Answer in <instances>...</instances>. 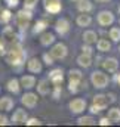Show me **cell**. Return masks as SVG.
Returning <instances> with one entry per match:
<instances>
[{
	"instance_id": "1",
	"label": "cell",
	"mask_w": 120,
	"mask_h": 127,
	"mask_svg": "<svg viewBox=\"0 0 120 127\" xmlns=\"http://www.w3.org/2000/svg\"><path fill=\"white\" fill-rule=\"evenodd\" d=\"M25 50L19 40H13L7 43V53H6V62L12 65L16 71H21V68L25 64Z\"/></svg>"
},
{
	"instance_id": "2",
	"label": "cell",
	"mask_w": 120,
	"mask_h": 127,
	"mask_svg": "<svg viewBox=\"0 0 120 127\" xmlns=\"http://www.w3.org/2000/svg\"><path fill=\"white\" fill-rule=\"evenodd\" d=\"M31 19H33V10L30 9H21L16 12L15 15V22H16V27L21 32L27 31V28L31 25Z\"/></svg>"
},
{
	"instance_id": "3",
	"label": "cell",
	"mask_w": 120,
	"mask_h": 127,
	"mask_svg": "<svg viewBox=\"0 0 120 127\" xmlns=\"http://www.w3.org/2000/svg\"><path fill=\"white\" fill-rule=\"evenodd\" d=\"M90 83L95 89H105L110 83V77L104 72V71H99V69H95L92 74H90Z\"/></svg>"
},
{
	"instance_id": "4",
	"label": "cell",
	"mask_w": 120,
	"mask_h": 127,
	"mask_svg": "<svg viewBox=\"0 0 120 127\" xmlns=\"http://www.w3.org/2000/svg\"><path fill=\"white\" fill-rule=\"evenodd\" d=\"M86 108H88V103L82 97H76V99L68 102V109H70V112L73 115H80L82 112H85Z\"/></svg>"
},
{
	"instance_id": "5",
	"label": "cell",
	"mask_w": 120,
	"mask_h": 127,
	"mask_svg": "<svg viewBox=\"0 0 120 127\" xmlns=\"http://www.w3.org/2000/svg\"><path fill=\"white\" fill-rule=\"evenodd\" d=\"M49 53L54 56L55 61H60V59L67 58V55H68V47H67L64 43H54V44H52V49L49 50Z\"/></svg>"
},
{
	"instance_id": "6",
	"label": "cell",
	"mask_w": 120,
	"mask_h": 127,
	"mask_svg": "<svg viewBox=\"0 0 120 127\" xmlns=\"http://www.w3.org/2000/svg\"><path fill=\"white\" fill-rule=\"evenodd\" d=\"M114 21H116V16H114V13L110 12V10H101V12L96 15V22H98V25H101V27H108V25H111Z\"/></svg>"
},
{
	"instance_id": "7",
	"label": "cell",
	"mask_w": 120,
	"mask_h": 127,
	"mask_svg": "<svg viewBox=\"0 0 120 127\" xmlns=\"http://www.w3.org/2000/svg\"><path fill=\"white\" fill-rule=\"evenodd\" d=\"M43 6H45V10L48 13H52V15L60 13L62 9L61 0H43Z\"/></svg>"
},
{
	"instance_id": "8",
	"label": "cell",
	"mask_w": 120,
	"mask_h": 127,
	"mask_svg": "<svg viewBox=\"0 0 120 127\" xmlns=\"http://www.w3.org/2000/svg\"><path fill=\"white\" fill-rule=\"evenodd\" d=\"M21 103H22L25 108L33 109V108L39 103V97H37L36 93H33V92H27V93H24L22 97H21Z\"/></svg>"
},
{
	"instance_id": "9",
	"label": "cell",
	"mask_w": 120,
	"mask_h": 127,
	"mask_svg": "<svg viewBox=\"0 0 120 127\" xmlns=\"http://www.w3.org/2000/svg\"><path fill=\"white\" fill-rule=\"evenodd\" d=\"M52 83V86H61L64 81V71L62 68H54L49 71V77H48Z\"/></svg>"
},
{
	"instance_id": "10",
	"label": "cell",
	"mask_w": 120,
	"mask_h": 127,
	"mask_svg": "<svg viewBox=\"0 0 120 127\" xmlns=\"http://www.w3.org/2000/svg\"><path fill=\"white\" fill-rule=\"evenodd\" d=\"M70 27L71 25H70V21L67 18H60L55 22V32L60 35H67L70 31Z\"/></svg>"
},
{
	"instance_id": "11",
	"label": "cell",
	"mask_w": 120,
	"mask_h": 127,
	"mask_svg": "<svg viewBox=\"0 0 120 127\" xmlns=\"http://www.w3.org/2000/svg\"><path fill=\"white\" fill-rule=\"evenodd\" d=\"M27 120H28V114H27V111L22 109V108L15 109V112H13V115H12V118H10V121H12L13 124H25Z\"/></svg>"
},
{
	"instance_id": "12",
	"label": "cell",
	"mask_w": 120,
	"mask_h": 127,
	"mask_svg": "<svg viewBox=\"0 0 120 127\" xmlns=\"http://www.w3.org/2000/svg\"><path fill=\"white\" fill-rule=\"evenodd\" d=\"M52 83H51V80L49 78H42L39 83H37V93L42 96H46L49 95L51 92H52V86H51Z\"/></svg>"
},
{
	"instance_id": "13",
	"label": "cell",
	"mask_w": 120,
	"mask_h": 127,
	"mask_svg": "<svg viewBox=\"0 0 120 127\" xmlns=\"http://www.w3.org/2000/svg\"><path fill=\"white\" fill-rule=\"evenodd\" d=\"M27 69L31 74H40L42 69H43V62L39 58H30L28 62H27Z\"/></svg>"
},
{
	"instance_id": "14",
	"label": "cell",
	"mask_w": 120,
	"mask_h": 127,
	"mask_svg": "<svg viewBox=\"0 0 120 127\" xmlns=\"http://www.w3.org/2000/svg\"><path fill=\"white\" fill-rule=\"evenodd\" d=\"M102 68H104L107 72L114 74V72H117V69H119V61H117L116 58H107V59H104V62H102Z\"/></svg>"
},
{
	"instance_id": "15",
	"label": "cell",
	"mask_w": 120,
	"mask_h": 127,
	"mask_svg": "<svg viewBox=\"0 0 120 127\" xmlns=\"http://www.w3.org/2000/svg\"><path fill=\"white\" fill-rule=\"evenodd\" d=\"M19 81H21V86H22L25 90H31L33 87H36V83H37L36 77L31 75V74H25V75H22V77L19 78Z\"/></svg>"
},
{
	"instance_id": "16",
	"label": "cell",
	"mask_w": 120,
	"mask_h": 127,
	"mask_svg": "<svg viewBox=\"0 0 120 127\" xmlns=\"http://www.w3.org/2000/svg\"><path fill=\"white\" fill-rule=\"evenodd\" d=\"M92 103H95V105H98L102 111L104 109H107V106H108V103H110V99H108V95H102V93H98V95L93 96V99H92Z\"/></svg>"
},
{
	"instance_id": "17",
	"label": "cell",
	"mask_w": 120,
	"mask_h": 127,
	"mask_svg": "<svg viewBox=\"0 0 120 127\" xmlns=\"http://www.w3.org/2000/svg\"><path fill=\"white\" fill-rule=\"evenodd\" d=\"M55 34L54 32H49V31H45L40 34V44L45 46V47H49L55 43Z\"/></svg>"
},
{
	"instance_id": "18",
	"label": "cell",
	"mask_w": 120,
	"mask_h": 127,
	"mask_svg": "<svg viewBox=\"0 0 120 127\" xmlns=\"http://www.w3.org/2000/svg\"><path fill=\"white\" fill-rule=\"evenodd\" d=\"M13 106H15V100L12 97H9V96H1L0 97V109L1 111L9 112V111L13 109Z\"/></svg>"
},
{
	"instance_id": "19",
	"label": "cell",
	"mask_w": 120,
	"mask_h": 127,
	"mask_svg": "<svg viewBox=\"0 0 120 127\" xmlns=\"http://www.w3.org/2000/svg\"><path fill=\"white\" fill-rule=\"evenodd\" d=\"M21 81L18 80V78H10L9 81H7V84H6V89L10 92V93H13V95H18L19 92H21Z\"/></svg>"
},
{
	"instance_id": "20",
	"label": "cell",
	"mask_w": 120,
	"mask_h": 127,
	"mask_svg": "<svg viewBox=\"0 0 120 127\" xmlns=\"http://www.w3.org/2000/svg\"><path fill=\"white\" fill-rule=\"evenodd\" d=\"M77 10L80 13H90L93 10V3L90 0H80L77 1Z\"/></svg>"
},
{
	"instance_id": "21",
	"label": "cell",
	"mask_w": 120,
	"mask_h": 127,
	"mask_svg": "<svg viewBox=\"0 0 120 127\" xmlns=\"http://www.w3.org/2000/svg\"><path fill=\"white\" fill-rule=\"evenodd\" d=\"M77 64H79V66H82V68H90L92 66V55H88V53H82V55H79L77 56Z\"/></svg>"
},
{
	"instance_id": "22",
	"label": "cell",
	"mask_w": 120,
	"mask_h": 127,
	"mask_svg": "<svg viewBox=\"0 0 120 127\" xmlns=\"http://www.w3.org/2000/svg\"><path fill=\"white\" fill-rule=\"evenodd\" d=\"M82 37H83V43H86V44H93L98 41V34L93 30H85Z\"/></svg>"
},
{
	"instance_id": "23",
	"label": "cell",
	"mask_w": 120,
	"mask_h": 127,
	"mask_svg": "<svg viewBox=\"0 0 120 127\" xmlns=\"http://www.w3.org/2000/svg\"><path fill=\"white\" fill-rule=\"evenodd\" d=\"M12 19V12L9 7H0V24L7 25Z\"/></svg>"
},
{
	"instance_id": "24",
	"label": "cell",
	"mask_w": 120,
	"mask_h": 127,
	"mask_svg": "<svg viewBox=\"0 0 120 127\" xmlns=\"http://www.w3.org/2000/svg\"><path fill=\"white\" fill-rule=\"evenodd\" d=\"M68 81L73 83H83V74L80 69H70L68 71Z\"/></svg>"
},
{
	"instance_id": "25",
	"label": "cell",
	"mask_w": 120,
	"mask_h": 127,
	"mask_svg": "<svg viewBox=\"0 0 120 127\" xmlns=\"http://www.w3.org/2000/svg\"><path fill=\"white\" fill-rule=\"evenodd\" d=\"M76 22H77L79 27H83V28H85V27H89L90 24H92V16L88 15V13H82V15L77 16Z\"/></svg>"
},
{
	"instance_id": "26",
	"label": "cell",
	"mask_w": 120,
	"mask_h": 127,
	"mask_svg": "<svg viewBox=\"0 0 120 127\" xmlns=\"http://www.w3.org/2000/svg\"><path fill=\"white\" fill-rule=\"evenodd\" d=\"M96 49L99 50V52H110L111 50V43L108 41V40H105V38H98V41H96Z\"/></svg>"
},
{
	"instance_id": "27",
	"label": "cell",
	"mask_w": 120,
	"mask_h": 127,
	"mask_svg": "<svg viewBox=\"0 0 120 127\" xmlns=\"http://www.w3.org/2000/svg\"><path fill=\"white\" fill-rule=\"evenodd\" d=\"M77 124L79 126H93V124H96V120L90 114V115H85V117H79L77 118Z\"/></svg>"
},
{
	"instance_id": "28",
	"label": "cell",
	"mask_w": 120,
	"mask_h": 127,
	"mask_svg": "<svg viewBox=\"0 0 120 127\" xmlns=\"http://www.w3.org/2000/svg\"><path fill=\"white\" fill-rule=\"evenodd\" d=\"M46 28H48V22L45 19H39L33 27V32L34 34H42V32L46 31Z\"/></svg>"
},
{
	"instance_id": "29",
	"label": "cell",
	"mask_w": 120,
	"mask_h": 127,
	"mask_svg": "<svg viewBox=\"0 0 120 127\" xmlns=\"http://www.w3.org/2000/svg\"><path fill=\"white\" fill-rule=\"evenodd\" d=\"M107 117H108L113 123H120V108H116V106L110 108Z\"/></svg>"
},
{
	"instance_id": "30",
	"label": "cell",
	"mask_w": 120,
	"mask_h": 127,
	"mask_svg": "<svg viewBox=\"0 0 120 127\" xmlns=\"http://www.w3.org/2000/svg\"><path fill=\"white\" fill-rule=\"evenodd\" d=\"M108 35H110V40L113 43H119L120 41V28L119 27H111L110 31H108Z\"/></svg>"
},
{
	"instance_id": "31",
	"label": "cell",
	"mask_w": 120,
	"mask_h": 127,
	"mask_svg": "<svg viewBox=\"0 0 120 127\" xmlns=\"http://www.w3.org/2000/svg\"><path fill=\"white\" fill-rule=\"evenodd\" d=\"M80 86H83V83H73V81H68V90H70L71 93H77L79 90H82Z\"/></svg>"
},
{
	"instance_id": "32",
	"label": "cell",
	"mask_w": 120,
	"mask_h": 127,
	"mask_svg": "<svg viewBox=\"0 0 120 127\" xmlns=\"http://www.w3.org/2000/svg\"><path fill=\"white\" fill-rule=\"evenodd\" d=\"M42 59H43V64H45V65H48V66H51V65H54V64H55V59H54V56H52L51 53H43Z\"/></svg>"
},
{
	"instance_id": "33",
	"label": "cell",
	"mask_w": 120,
	"mask_h": 127,
	"mask_svg": "<svg viewBox=\"0 0 120 127\" xmlns=\"http://www.w3.org/2000/svg\"><path fill=\"white\" fill-rule=\"evenodd\" d=\"M7 53V41L4 38H0V56H6Z\"/></svg>"
},
{
	"instance_id": "34",
	"label": "cell",
	"mask_w": 120,
	"mask_h": 127,
	"mask_svg": "<svg viewBox=\"0 0 120 127\" xmlns=\"http://www.w3.org/2000/svg\"><path fill=\"white\" fill-rule=\"evenodd\" d=\"M37 3H39V0H24V7L33 10V9L37 6Z\"/></svg>"
},
{
	"instance_id": "35",
	"label": "cell",
	"mask_w": 120,
	"mask_h": 127,
	"mask_svg": "<svg viewBox=\"0 0 120 127\" xmlns=\"http://www.w3.org/2000/svg\"><path fill=\"white\" fill-rule=\"evenodd\" d=\"M6 1V7L9 9H16L19 6V0H4Z\"/></svg>"
},
{
	"instance_id": "36",
	"label": "cell",
	"mask_w": 120,
	"mask_h": 127,
	"mask_svg": "<svg viewBox=\"0 0 120 127\" xmlns=\"http://www.w3.org/2000/svg\"><path fill=\"white\" fill-rule=\"evenodd\" d=\"M25 124H27V126H40V124H42V121H40L39 118L31 117V118H28V120L25 121Z\"/></svg>"
},
{
	"instance_id": "37",
	"label": "cell",
	"mask_w": 120,
	"mask_h": 127,
	"mask_svg": "<svg viewBox=\"0 0 120 127\" xmlns=\"http://www.w3.org/2000/svg\"><path fill=\"white\" fill-rule=\"evenodd\" d=\"M61 92H62V89H61V86H54V89H52V96H54V99H58L61 95Z\"/></svg>"
},
{
	"instance_id": "38",
	"label": "cell",
	"mask_w": 120,
	"mask_h": 127,
	"mask_svg": "<svg viewBox=\"0 0 120 127\" xmlns=\"http://www.w3.org/2000/svg\"><path fill=\"white\" fill-rule=\"evenodd\" d=\"M101 111H102V109H101L98 105H95V103H92V105L89 106V112L92 114V115H95V114H99Z\"/></svg>"
},
{
	"instance_id": "39",
	"label": "cell",
	"mask_w": 120,
	"mask_h": 127,
	"mask_svg": "<svg viewBox=\"0 0 120 127\" xmlns=\"http://www.w3.org/2000/svg\"><path fill=\"white\" fill-rule=\"evenodd\" d=\"M82 50H83V53H88V55H93V49H92V44H83L82 46Z\"/></svg>"
},
{
	"instance_id": "40",
	"label": "cell",
	"mask_w": 120,
	"mask_h": 127,
	"mask_svg": "<svg viewBox=\"0 0 120 127\" xmlns=\"http://www.w3.org/2000/svg\"><path fill=\"white\" fill-rule=\"evenodd\" d=\"M111 123H113V121H111L108 117H102V118L98 121V124H99V126H110Z\"/></svg>"
},
{
	"instance_id": "41",
	"label": "cell",
	"mask_w": 120,
	"mask_h": 127,
	"mask_svg": "<svg viewBox=\"0 0 120 127\" xmlns=\"http://www.w3.org/2000/svg\"><path fill=\"white\" fill-rule=\"evenodd\" d=\"M6 124H9V118L6 115H1L0 114V126H6Z\"/></svg>"
},
{
	"instance_id": "42",
	"label": "cell",
	"mask_w": 120,
	"mask_h": 127,
	"mask_svg": "<svg viewBox=\"0 0 120 127\" xmlns=\"http://www.w3.org/2000/svg\"><path fill=\"white\" fill-rule=\"evenodd\" d=\"M108 97H110V102H116V96H114V93H108Z\"/></svg>"
},
{
	"instance_id": "43",
	"label": "cell",
	"mask_w": 120,
	"mask_h": 127,
	"mask_svg": "<svg viewBox=\"0 0 120 127\" xmlns=\"http://www.w3.org/2000/svg\"><path fill=\"white\" fill-rule=\"evenodd\" d=\"M114 80H116V83L119 84V87H120V72H119V74H116V75H114Z\"/></svg>"
},
{
	"instance_id": "44",
	"label": "cell",
	"mask_w": 120,
	"mask_h": 127,
	"mask_svg": "<svg viewBox=\"0 0 120 127\" xmlns=\"http://www.w3.org/2000/svg\"><path fill=\"white\" fill-rule=\"evenodd\" d=\"M95 1H98V3H107V1H110V0H95Z\"/></svg>"
},
{
	"instance_id": "45",
	"label": "cell",
	"mask_w": 120,
	"mask_h": 127,
	"mask_svg": "<svg viewBox=\"0 0 120 127\" xmlns=\"http://www.w3.org/2000/svg\"><path fill=\"white\" fill-rule=\"evenodd\" d=\"M71 1H76V3H77V1H80V0H71Z\"/></svg>"
},
{
	"instance_id": "46",
	"label": "cell",
	"mask_w": 120,
	"mask_h": 127,
	"mask_svg": "<svg viewBox=\"0 0 120 127\" xmlns=\"http://www.w3.org/2000/svg\"><path fill=\"white\" fill-rule=\"evenodd\" d=\"M119 13H120V6H119Z\"/></svg>"
},
{
	"instance_id": "47",
	"label": "cell",
	"mask_w": 120,
	"mask_h": 127,
	"mask_svg": "<svg viewBox=\"0 0 120 127\" xmlns=\"http://www.w3.org/2000/svg\"><path fill=\"white\" fill-rule=\"evenodd\" d=\"M119 52H120V46H119Z\"/></svg>"
},
{
	"instance_id": "48",
	"label": "cell",
	"mask_w": 120,
	"mask_h": 127,
	"mask_svg": "<svg viewBox=\"0 0 120 127\" xmlns=\"http://www.w3.org/2000/svg\"><path fill=\"white\" fill-rule=\"evenodd\" d=\"M119 22H120V19H119Z\"/></svg>"
},
{
	"instance_id": "49",
	"label": "cell",
	"mask_w": 120,
	"mask_h": 127,
	"mask_svg": "<svg viewBox=\"0 0 120 127\" xmlns=\"http://www.w3.org/2000/svg\"><path fill=\"white\" fill-rule=\"evenodd\" d=\"M0 90H1V89H0Z\"/></svg>"
}]
</instances>
